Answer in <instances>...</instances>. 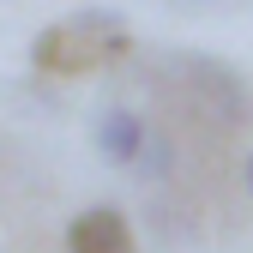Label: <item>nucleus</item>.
Listing matches in <instances>:
<instances>
[{
    "label": "nucleus",
    "mask_w": 253,
    "mask_h": 253,
    "mask_svg": "<svg viewBox=\"0 0 253 253\" xmlns=\"http://www.w3.org/2000/svg\"><path fill=\"white\" fill-rule=\"evenodd\" d=\"M126 48H133V30H126V18L109 12V6H84V12H67L60 24H48L42 37H37V48H30V60H37L42 73L73 79V73L115 67Z\"/></svg>",
    "instance_id": "f257e3e1"
},
{
    "label": "nucleus",
    "mask_w": 253,
    "mask_h": 253,
    "mask_svg": "<svg viewBox=\"0 0 253 253\" xmlns=\"http://www.w3.org/2000/svg\"><path fill=\"white\" fill-rule=\"evenodd\" d=\"M241 181H247V193H253V151H247V169H241Z\"/></svg>",
    "instance_id": "423d86ee"
},
{
    "label": "nucleus",
    "mask_w": 253,
    "mask_h": 253,
    "mask_svg": "<svg viewBox=\"0 0 253 253\" xmlns=\"http://www.w3.org/2000/svg\"><path fill=\"white\" fill-rule=\"evenodd\" d=\"M67 253H139V247H133V229H126V217L115 205H90L73 217Z\"/></svg>",
    "instance_id": "f03ea898"
},
{
    "label": "nucleus",
    "mask_w": 253,
    "mask_h": 253,
    "mask_svg": "<svg viewBox=\"0 0 253 253\" xmlns=\"http://www.w3.org/2000/svg\"><path fill=\"white\" fill-rule=\"evenodd\" d=\"M169 6H187V12H205V6H217V0H169Z\"/></svg>",
    "instance_id": "39448f33"
},
{
    "label": "nucleus",
    "mask_w": 253,
    "mask_h": 253,
    "mask_svg": "<svg viewBox=\"0 0 253 253\" xmlns=\"http://www.w3.org/2000/svg\"><path fill=\"white\" fill-rule=\"evenodd\" d=\"M133 181H145V187H157V181H169L175 175V139L169 133H157L151 126V139H145V151H139V163L126 169Z\"/></svg>",
    "instance_id": "20e7f679"
},
{
    "label": "nucleus",
    "mask_w": 253,
    "mask_h": 253,
    "mask_svg": "<svg viewBox=\"0 0 253 253\" xmlns=\"http://www.w3.org/2000/svg\"><path fill=\"white\" fill-rule=\"evenodd\" d=\"M145 139H151V126H145V115H133V109H103L97 115V157L109 169H133L139 163V151H145Z\"/></svg>",
    "instance_id": "7ed1b4c3"
}]
</instances>
